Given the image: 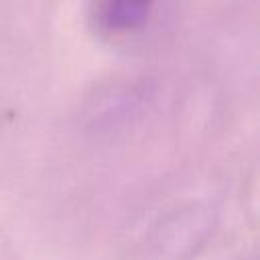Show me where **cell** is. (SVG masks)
I'll return each mask as SVG.
<instances>
[{
    "instance_id": "obj_1",
    "label": "cell",
    "mask_w": 260,
    "mask_h": 260,
    "mask_svg": "<svg viewBox=\"0 0 260 260\" xmlns=\"http://www.w3.org/2000/svg\"><path fill=\"white\" fill-rule=\"evenodd\" d=\"M215 213L209 207L191 205L158 221L138 248V260H191L215 230Z\"/></svg>"
},
{
    "instance_id": "obj_2",
    "label": "cell",
    "mask_w": 260,
    "mask_h": 260,
    "mask_svg": "<svg viewBox=\"0 0 260 260\" xmlns=\"http://www.w3.org/2000/svg\"><path fill=\"white\" fill-rule=\"evenodd\" d=\"M154 4L156 0H95L93 20L104 35L128 37L148 22Z\"/></svg>"
},
{
    "instance_id": "obj_3",
    "label": "cell",
    "mask_w": 260,
    "mask_h": 260,
    "mask_svg": "<svg viewBox=\"0 0 260 260\" xmlns=\"http://www.w3.org/2000/svg\"><path fill=\"white\" fill-rule=\"evenodd\" d=\"M250 260H252V258H250Z\"/></svg>"
}]
</instances>
